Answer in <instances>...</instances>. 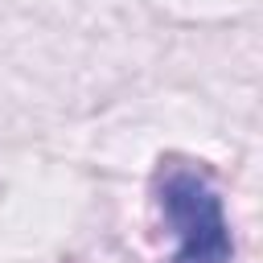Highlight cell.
Wrapping results in <instances>:
<instances>
[{
  "mask_svg": "<svg viewBox=\"0 0 263 263\" xmlns=\"http://www.w3.org/2000/svg\"><path fill=\"white\" fill-rule=\"evenodd\" d=\"M156 201L164 222L177 230V251L168 263H234L222 197L205 168L185 160L164 164L156 173Z\"/></svg>",
  "mask_w": 263,
  "mask_h": 263,
  "instance_id": "6da1fadb",
  "label": "cell"
}]
</instances>
